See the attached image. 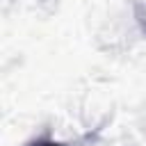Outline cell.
<instances>
[{"instance_id":"1","label":"cell","mask_w":146,"mask_h":146,"mask_svg":"<svg viewBox=\"0 0 146 146\" xmlns=\"http://www.w3.org/2000/svg\"><path fill=\"white\" fill-rule=\"evenodd\" d=\"M27 146H64V144L52 141V139H36V141H30Z\"/></svg>"}]
</instances>
